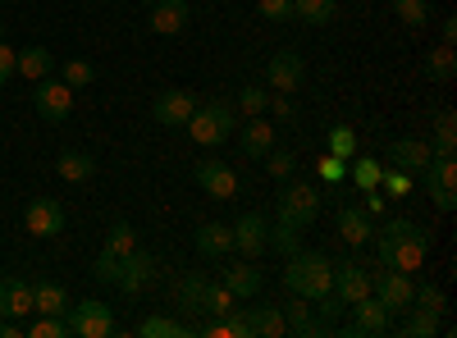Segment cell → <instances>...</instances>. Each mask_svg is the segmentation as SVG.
I'll use <instances>...</instances> for the list:
<instances>
[{
  "instance_id": "6da1fadb",
  "label": "cell",
  "mask_w": 457,
  "mask_h": 338,
  "mask_svg": "<svg viewBox=\"0 0 457 338\" xmlns=\"http://www.w3.org/2000/svg\"><path fill=\"white\" fill-rule=\"evenodd\" d=\"M375 238V256H379V266L385 270H403V275H416L426 266V256H430V234L421 229V224H411V219H389Z\"/></svg>"
},
{
  "instance_id": "7a4b0ae2",
  "label": "cell",
  "mask_w": 457,
  "mask_h": 338,
  "mask_svg": "<svg viewBox=\"0 0 457 338\" xmlns=\"http://www.w3.org/2000/svg\"><path fill=\"white\" fill-rule=\"evenodd\" d=\"M284 288L293 297H307V302L334 293V260L320 256V251H293L288 266H284Z\"/></svg>"
},
{
  "instance_id": "3957f363",
  "label": "cell",
  "mask_w": 457,
  "mask_h": 338,
  "mask_svg": "<svg viewBox=\"0 0 457 338\" xmlns=\"http://www.w3.org/2000/svg\"><path fill=\"white\" fill-rule=\"evenodd\" d=\"M183 128L197 146H220V142H228L238 133V110L228 101H206V105L193 110V120H187Z\"/></svg>"
},
{
  "instance_id": "277c9868",
  "label": "cell",
  "mask_w": 457,
  "mask_h": 338,
  "mask_svg": "<svg viewBox=\"0 0 457 338\" xmlns=\"http://www.w3.org/2000/svg\"><path fill=\"white\" fill-rule=\"evenodd\" d=\"M279 219L307 234L312 224L320 219V193L312 183H284L279 187Z\"/></svg>"
},
{
  "instance_id": "5b68a950",
  "label": "cell",
  "mask_w": 457,
  "mask_h": 338,
  "mask_svg": "<svg viewBox=\"0 0 457 338\" xmlns=\"http://www.w3.org/2000/svg\"><path fill=\"white\" fill-rule=\"evenodd\" d=\"M32 105L46 124H64L73 115V87L64 78H55V73H46V78H37V87H32Z\"/></svg>"
},
{
  "instance_id": "8992f818",
  "label": "cell",
  "mask_w": 457,
  "mask_h": 338,
  "mask_svg": "<svg viewBox=\"0 0 457 338\" xmlns=\"http://www.w3.org/2000/svg\"><path fill=\"white\" fill-rule=\"evenodd\" d=\"M394 329V311L385 302H375V297H361V302H353V320L343 325V334L348 338H379Z\"/></svg>"
},
{
  "instance_id": "52a82bcc",
  "label": "cell",
  "mask_w": 457,
  "mask_h": 338,
  "mask_svg": "<svg viewBox=\"0 0 457 338\" xmlns=\"http://www.w3.org/2000/svg\"><path fill=\"white\" fill-rule=\"evenodd\" d=\"M64 325H69V334H79V338H105V334L114 329V316H110V307H105V302L87 297V302L69 307Z\"/></svg>"
},
{
  "instance_id": "ba28073f",
  "label": "cell",
  "mask_w": 457,
  "mask_h": 338,
  "mask_svg": "<svg viewBox=\"0 0 457 338\" xmlns=\"http://www.w3.org/2000/svg\"><path fill=\"white\" fill-rule=\"evenodd\" d=\"M193 178H197L202 193L215 197V202H234L238 197V174H234V165H224V161H197Z\"/></svg>"
},
{
  "instance_id": "9c48e42d",
  "label": "cell",
  "mask_w": 457,
  "mask_h": 338,
  "mask_svg": "<svg viewBox=\"0 0 457 338\" xmlns=\"http://www.w3.org/2000/svg\"><path fill=\"white\" fill-rule=\"evenodd\" d=\"M411 275H403V270H375L370 275V297L375 302H385L389 311H407L411 307Z\"/></svg>"
},
{
  "instance_id": "30bf717a",
  "label": "cell",
  "mask_w": 457,
  "mask_h": 338,
  "mask_svg": "<svg viewBox=\"0 0 457 338\" xmlns=\"http://www.w3.org/2000/svg\"><path fill=\"white\" fill-rule=\"evenodd\" d=\"M302 78H307V64H302L297 51H275L270 64H265V87H275V92H297Z\"/></svg>"
},
{
  "instance_id": "8fae6325",
  "label": "cell",
  "mask_w": 457,
  "mask_h": 338,
  "mask_svg": "<svg viewBox=\"0 0 457 338\" xmlns=\"http://www.w3.org/2000/svg\"><path fill=\"white\" fill-rule=\"evenodd\" d=\"M193 110H197V96H193V92L170 87V92L156 96V105H151V120L165 124V128H183L187 120H193Z\"/></svg>"
},
{
  "instance_id": "7c38bea8",
  "label": "cell",
  "mask_w": 457,
  "mask_h": 338,
  "mask_svg": "<svg viewBox=\"0 0 457 338\" xmlns=\"http://www.w3.org/2000/svg\"><path fill=\"white\" fill-rule=\"evenodd\" d=\"M23 224L32 238H55V234H64V206L55 197H37V202H28Z\"/></svg>"
},
{
  "instance_id": "4fadbf2b",
  "label": "cell",
  "mask_w": 457,
  "mask_h": 338,
  "mask_svg": "<svg viewBox=\"0 0 457 338\" xmlns=\"http://www.w3.org/2000/svg\"><path fill=\"white\" fill-rule=\"evenodd\" d=\"M151 279H156V256L142 251V247H133V251L120 260V279H114V288L133 297V293H142Z\"/></svg>"
},
{
  "instance_id": "5bb4252c",
  "label": "cell",
  "mask_w": 457,
  "mask_h": 338,
  "mask_svg": "<svg viewBox=\"0 0 457 338\" xmlns=\"http://www.w3.org/2000/svg\"><path fill=\"white\" fill-rule=\"evenodd\" d=\"M453 183H457V165L435 156V161L426 165V193H430V202H435L444 215L457 206V187H453Z\"/></svg>"
},
{
  "instance_id": "9a60e30c",
  "label": "cell",
  "mask_w": 457,
  "mask_h": 338,
  "mask_svg": "<svg viewBox=\"0 0 457 338\" xmlns=\"http://www.w3.org/2000/svg\"><path fill=\"white\" fill-rule=\"evenodd\" d=\"M146 23H151V32H161V37H179L187 23H193V5H187V0H151Z\"/></svg>"
},
{
  "instance_id": "2e32d148",
  "label": "cell",
  "mask_w": 457,
  "mask_h": 338,
  "mask_svg": "<svg viewBox=\"0 0 457 338\" xmlns=\"http://www.w3.org/2000/svg\"><path fill=\"white\" fill-rule=\"evenodd\" d=\"M334 293L343 297V307L370 297V270L357 266V260H338V266H334Z\"/></svg>"
},
{
  "instance_id": "e0dca14e",
  "label": "cell",
  "mask_w": 457,
  "mask_h": 338,
  "mask_svg": "<svg viewBox=\"0 0 457 338\" xmlns=\"http://www.w3.org/2000/svg\"><path fill=\"white\" fill-rule=\"evenodd\" d=\"M238 146H243V156L247 161H261L265 152L275 146V124L270 120H261V115H247V120H238Z\"/></svg>"
},
{
  "instance_id": "ac0fdd59",
  "label": "cell",
  "mask_w": 457,
  "mask_h": 338,
  "mask_svg": "<svg viewBox=\"0 0 457 338\" xmlns=\"http://www.w3.org/2000/svg\"><path fill=\"white\" fill-rule=\"evenodd\" d=\"M265 234H270V224H265L261 210L238 215V224H234V251H243L247 260H256L265 251Z\"/></svg>"
},
{
  "instance_id": "d6986e66",
  "label": "cell",
  "mask_w": 457,
  "mask_h": 338,
  "mask_svg": "<svg viewBox=\"0 0 457 338\" xmlns=\"http://www.w3.org/2000/svg\"><path fill=\"white\" fill-rule=\"evenodd\" d=\"M394 169H407V174H421L430 161H435V152H430V142H421V137H398V142H389V156H385Z\"/></svg>"
},
{
  "instance_id": "ffe728a7",
  "label": "cell",
  "mask_w": 457,
  "mask_h": 338,
  "mask_svg": "<svg viewBox=\"0 0 457 338\" xmlns=\"http://www.w3.org/2000/svg\"><path fill=\"white\" fill-rule=\"evenodd\" d=\"M32 311V284L19 279V275H5L0 279V316L5 320H28Z\"/></svg>"
},
{
  "instance_id": "44dd1931",
  "label": "cell",
  "mask_w": 457,
  "mask_h": 338,
  "mask_svg": "<svg viewBox=\"0 0 457 338\" xmlns=\"http://www.w3.org/2000/svg\"><path fill=\"white\" fill-rule=\"evenodd\" d=\"M193 247H197L202 260H220V256H228V251H234V224H220V219L202 224L197 238H193Z\"/></svg>"
},
{
  "instance_id": "7402d4cb",
  "label": "cell",
  "mask_w": 457,
  "mask_h": 338,
  "mask_svg": "<svg viewBox=\"0 0 457 338\" xmlns=\"http://www.w3.org/2000/svg\"><path fill=\"white\" fill-rule=\"evenodd\" d=\"M243 311H247V334L252 338H279V334H288L284 307H243Z\"/></svg>"
},
{
  "instance_id": "603a6c76",
  "label": "cell",
  "mask_w": 457,
  "mask_h": 338,
  "mask_svg": "<svg viewBox=\"0 0 457 338\" xmlns=\"http://www.w3.org/2000/svg\"><path fill=\"white\" fill-rule=\"evenodd\" d=\"M174 293H179V307H183V311H193V316H206V297H211V279H206L202 270H193V275H183Z\"/></svg>"
},
{
  "instance_id": "cb8c5ba5",
  "label": "cell",
  "mask_w": 457,
  "mask_h": 338,
  "mask_svg": "<svg viewBox=\"0 0 457 338\" xmlns=\"http://www.w3.org/2000/svg\"><path fill=\"white\" fill-rule=\"evenodd\" d=\"M370 215L366 210H357V206H343L338 210V238L348 243V247H366L370 243Z\"/></svg>"
},
{
  "instance_id": "d4e9b609",
  "label": "cell",
  "mask_w": 457,
  "mask_h": 338,
  "mask_svg": "<svg viewBox=\"0 0 457 338\" xmlns=\"http://www.w3.org/2000/svg\"><path fill=\"white\" fill-rule=\"evenodd\" d=\"M224 288L234 293V297H256V293L265 288V275L252 266V260H238V266L224 270Z\"/></svg>"
},
{
  "instance_id": "484cf974",
  "label": "cell",
  "mask_w": 457,
  "mask_h": 338,
  "mask_svg": "<svg viewBox=\"0 0 457 338\" xmlns=\"http://www.w3.org/2000/svg\"><path fill=\"white\" fill-rule=\"evenodd\" d=\"M284 320H288V329H293V334H307V338H316V334H329V329H334V325H325L320 316H312L307 297H293V307L284 311Z\"/></svg>"
},
{
  "instance_id": "4316f807",
  "label": "cell",
  "mask_w": 457,
  "mask_h": 338,
  "mask_svg": "<svg viewBox=\"0 0 457 338\" xmlns=\"http://www.w3.org/2000/svg\"><path fill=\"white\" fill-rule=\"evenodd\" d=\"M14 73H23L28 83H37V78H46V73H55V55L46 46H28V51H19Z\"/></svg>"
},
{
  "instance_id": "83f0119b",
  "label": "cell",
  "mask_w": 457,
  "mask_h": 338,
  "mask_svg": "<svg viewBox=\"0 0 457 338\" xmlns=\"http://www.w3.org/2000/svg\"><path fill=\"white\" fill-rule=\"evenodd\" d=\"M64 307H69V297H64V288L55 279L32 284V311L37 316H64Z\"/></svg>"
},
{
  "instance_id": "f1b7e54d",
  "label": "cell",
  "mask_w": 457,
  "mask_h": 338,
  "mask_svg": "<svg viewBox=\"0 0 457 338\" xmlns=\"http://www.w3.org/2000/svg\"><path fill=\"white\" fill-rule=\"evenodd\" d=\"M430 152L439 161H453L457 156V115H453V110H439V120H435V146H430Z\"/></svg>"
},
{
  "instance_id": "f546056e",
  "label": "cell",
  "mask_w": 457,
  "mask_h": 338,
  "mask_svg": "<svg viewBox=\"0 0 457 338\" xmlns=\"http://www.w3.org/2000/svg\"><path fill=\"white\" fill-rule=\"evenodd\" d=\"M55 174H60L64 183H87V178L96 174V161H92L87 152H64V156L55 161Z\"/></svg>"
},
{
  "instance_id": "4dcf8cb0",
  "label": "cell",
  "mask_w": 457,
  "mask_h": 338,
  "mask_svg": "<svg viewBox=\"0 0 457 338\" xmlns=\"http://www.w3.org/2000/svg\"><path fill=\"white\" fill-rule=\"evenodd\" d=\"M334 14H338V0H293V19L312 23V28L334 23Z\"/></svg>"
},
{
  "instance_id": "1f68e13d",
  "label": "cell",
  "mask_w": 457,
  "mask_h": 338,
  "mask_svg": "<svg viewBox=\"0 0 457 338\" xmlns=\"http://www.w3.org/2000/svg\"><path fill=\"white\" fill-rule=\"evenodd\" d=\"M265 251H279V256H293L302 251V229H293V224H270V234H265Z\"/></svg>"
},
{
  "instance_id": "d6a6232c",
  "label": "cell",
  "mask_w": 457,
  "mask_h": 338,
  "mask_svg": "<svg viewBox=\"0 0 457 338\" xmlns=\"http://www.w3.org/2000/svg\"><path fill=\"white\" fill-rule=\"evenodd\" d=\"M421 69H426V78H430V83H453V73H457V55H453V46L430 51Z\"/></svg>"
},
{
  "instance_id": "836d02e7",
  "label": "cell",
  "mask_w": 457,
  "mask_h": 338,
  "mask_svg": "<svg viewBox=\"0 0 457 338\" xmlns=\"http://www.w3.org/2000/svg\"><path fill=\"white\" fill-rule=\"evenodd\" d=\"M133 247H137V229H133L129 219H114V224H110V234H105V247H101V251H110V256H129Z\"/></svg>"
},
{
  "instance_id": "e575fe53",
  "label": "cell",
  "mask_w": 457,
  "mask_h": 338,
  "mask_svg": "<svg viewBox=\"0 0 457 338\" xmlns=\"http://www.w3.org/2000/svg\"><path fill=\"white\" fill-rule=\"evenodd\" d=\"M407 311H411L407 325H403L407 338H435V334H439V316H435V311H421V307H407Z\"/></svg>"
},
{
  "instance_id": "d590c367",
  "label": "cell",
  "mask_w": 457,
  "mask_h": 338,
  "mask_svg": "<svg viewBox=\"0 0 457 338\" xmlns=\"http://www.w3.org/2000/svg\"><path fill=\"white\" fill-rule=\"evenodd\" d=\"M261 161H265V174L279 178V183H288V178L297 174V156H293V152H275V146H270V152H265Z\"/></svg>"
},
{
  "instance_id": "8d00e7d4",
  "label": "cell",
  "mask_w": 457,
  "mask_h": 338,
  "mask_svg": "<svg viewBox=\"0 0 457 338\" xmlns=\"http://www.w3.org/2000/svg\"><path fill=\"white\" fill-rule=\"evenodd\" d=\"M179 334H193V329L179 325V320H165V316H151V320L137 325V338H179Z\"/></svg>"
},
{
  "instance_id": "74e56055",
  "label": "cell",
  "mask_w": 457,
  "mask_h": 338,
  "mask_svg": "<svg viewBox=\"0 0 457 338\" xmlns=\"http://www.w3.org/2000/svg\"><path fill=\"white\" fill-rule=\"evenodd\" d=\"M411 307H421V311H435V316H444V311H448V297H444V288H435V284H421V288H411Z\"/></svg>"
},
{
  "instance_id": "f35d334b",
  "label": "cell",
  "mask_w": 457,
  "mask_h": 338,
  "mask_svg": "<svg viewBox=\"0 0 457 338\" xmlns=\"http://www.w3.org/2000/svg\"><path fill=\"white\" fill-rule=\"evenodd\" d=\"M60 78H64L69 87H92V83H96V69H92V60H64Z\"/></svg>"
},
{
  "instance_id": "ab89813d",
  "label": "cell",
  "mask_w": 457,
  "mask_h": 338,
  "mask_svg": "<svg viewBox=\"0 0 457 338\" xmlns=\"http://www.w3.org/2000/svg\"><path fill=\"white\" fill-rule=\"evenodd\" d=\"M394 14L407 28H426L430 23V5H426V0H394Z\"/></svg>"
},
{
  "instance_id": "60d3db41",
  "label": "cell",
  "mask_w": 457,
  "mask_h": 338,
  "mask_svg": "<svg viewBox=\"0 0 457 338\" xmlns=\"http://www.w3.org/2000/svg\"><path fill=\"white\" fill-rule=\"evenodd\" d=\"M329 156H338V161H353V156H357V133H353L348 124H338V128L329 133Z\"/></svg>"
},
{
  "instance_id": "b9f144b4",
  "label": "cell",
  "mask_w": 457,
  "mask_h": 338,
  "mask_svg": "<svg viewBox=\"0 0 457 338\" xmlns=\"http://www.w3.org/2000/svg\"><path fill=\"white\" fill-rule=\"evenodd\" d=\"M265 105H270V92H265V87H243L238 92V110H243V115H265Z\"/></svg>"
},
{
  "instance_id": "7bdbcfd3",
  "label": "cell",
  "mask_w": 457,
  "mask_h": 338,
  "mask_svg": "<svg viewBox=\"0 0 457 338\" xmlns=\"http://www.w3.org/2000/svg\"><path fill=\"white\" fill-rule=\"evenodd\" d=\"M64 334H69L64 316H42L37 325H28V338H64Z\"/></svg>"
},
{
  "instance_id": "ee69618b",
  "label": "cell",
  "mask_w": 457,
  "mask_h": 338,
  "mask_svg": "<svg viewBox=\"0 0 457 338\" xmlns=\"http://www.w3.org/2000/svg\"><path fill=\"white\" fill-rule=\"evenodd\" d=\"M120 260H124V256H110V251H101V256L92 260V279L114 284V279H120Z\"/></svg>"
},
{
  "instance_id": "f6af8a7d",
  "label": "cell",
  "mask_w": 457,
  "mask_h": 338,
  "mask_svg": "<svg viewBox=\"0 0 457 338\" xmlns=\"http://www.w3.org/2000/svg\"><path fill=\"white\" fill-rule=\"evenodd\" d=\"M379 183H385V193H394V197H407L411 193V178H407V169H379Z\"/></svg>"
},
{
  "instance_id": "bcb514c9",
  "label": "cell",
  "mask_w": 457,
  "mask_h": 338,
  "mask_svg": "<svg viewBox=\"0 0 457 338\" xmlns=\"http://www.w3.org/2000/svg\"><path fill=\"white\" fill-rule=\"evenodd\" d=\"M256 10L270 23H288L293 19V0H256Z\"/></svg>"
},
{
  "instance_id": "7dc6e473",
  "label": "cell",
  "mask_w": 457,
  "mask_h": 338,
  "mask_svg": "<svg viewBox=\"0 0 457 338\" xmlns=\"http://www.w3.org/2000/svg\"><path fill=\"white\" fill-rule=\"evenodd\" d=\"M265 110H275V120H279V124H293V120H297V105L288 101V92H275Z\"/></svg>"
},
{
  "instance_id": "c3c4849f",
  "label": "cell",
  "mask_w": 457,
  "mask_h": 338,
  "mask_svg": "<svg viewBox=\"0 0 457 338\" xmlns=\"http://www.w3.org/2000/svg\"><path fill=\"white\" fill-rule=\"evenodd\" d=\"M357 183L366 187V193H375L379 187V161H357Z\"/></svg>"
},
{
  "instance_id": "681fc988",
  "label": "cell",
  "mask_w": 457,
  "mask_h": 338,
  "mask_svg": "<svg viewBox=\"0 0 457 338\" xmlns=\"http://www.w3.org/2000/svg\"><path fill=\"white\" fill-rule=\"evenodd\" d=\"M14 64H19V51H10L5 42H0V87L14 78Z\"/></svg>"
},
{
  "instance_id": "f907efd6",
  "label": "cell",
  "mask_w": 457,
  "mask_h": 338,
  "mask_svg": "<svg viewBox=\"0 0 457 338\" xmlns=\"http://www.w3.org/2000/svg\"><path fill=\"white\" fill-rule=\"evenodd\" d=\"M343 174H348V165H343L338 156H329V161H320V178H325V183H338Z\"/></svg>"
},
{
  "instance_id": "816d5d0a",
  "label": "cell",
  "mask_w": 457,
  "mask_h": 338,
  "mask_svg": "<svg viewBox=\"0 0 457 338\" xmlns=\"http://www.w3.org/2000/svg\"><path fill=\"white\" fill-rule=\"evenodd\" d=\"M19 334H23L19 320H5V316H0V338H19Z\"/></svg>"
},
{
  "instance_id": "f5cc1de1",
  "label": "cell",
  "mask_w": 457,
  "mask_h": 338,
  "mask_svg": "<svg viewBox=\"0 0 457 338\" xmlns=\"http://www.w3.org/2000/svg\"><path fill=\"white\" fill-rule=\"evenodd\" d=\"M444 46H457V19H444Z\"/></svg>"
},
{
  "instance_id": "db71d44e",
  "label": "cell",
  "mask_w": 457,
  "mask_h": 338,
  "mask_svg": "<svg viewBox=\"0 0 457 338\" xmlns=\"http://www.w3.org/2000/svg\"><path fill=\"white\" fill-rule=\"evenodd\" d=\"M0 42H5V23H0Z\"/></svg>"
},
{
  "instance_id": "11a10c76",
  "label": "cell",
  "mask_w": 457,
  "mask_h": 338,
  "mask_svg": "<svg viewBox=\"0 0 457 338\" xmlns=\"http://www.w3.org/2000/svg\"><path fill=\"white\" fill-rule=\"evenodd\" d=\"M0 5H5V0H0Z\"/></svg>"
}]
</instances>
